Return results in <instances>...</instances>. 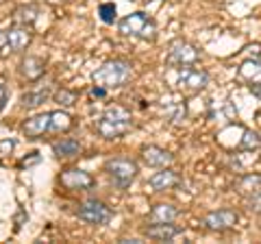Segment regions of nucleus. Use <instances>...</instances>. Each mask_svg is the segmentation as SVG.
I'll return each mask as SVG.
<instances>
[{
    "mask_svg": "<svg viewBox=\"0 0 261 244\" xmlns=\"http://www.w3.org/2000/svg\"><path fill=\"white\" fill-rule=\"evenodd\" d=\"M209 85V75L205 70H196V68H183L176 77V87L183 92H200Z\"/></svg>",
    "mask_w": 261,
    "mask_h": 244,
    "instance_id": "obj_7",
    "label": "nucleus"
},
{
    "mask_svg": "<svg viewBox=\"0 0 261 244\" xmlns=\"http://www.w3.org/2000/svg\"><path fill=\"white\" fill-rule=\"evenodd\" d=\"M250 92L261 99V83H252V85H250Z\"/></svg>",
    "mask_w": 261,
    "mask_h": 244,
    "instance_id": "obj_31",
    "label": "nucleus"
},
{
    "mask_svg": "<svg viewBox=\"0 0 261 244\" xmlns=\"http://www.w3.org/2000/svg\"><path fill=\"white\" fill-rule=\"evenodd\" d=\"M148 185L154 192H166V190H172L176 185H181V177H178V173H174V170L163 168L161 173L152 175L148 179Z\"/></svg>",
    "mask_w": 261,
    "mask_h": 244,
    "instance_id": "obj_13",
    "label": "nucleus"
},
{
    "mask_svg": "<svg viewBox=\"0 0 261 244\" xmlns=\"http://www.w3.org/2000/svg\"><path fill=\"white\" fill-rule=\"evenodd\" d=\"M53 153L57 157H63V159H68V157H76L79 153H81V144L76 140H72V137H63V140L59 142H55L53 144Z\"/></svg>",
    "mask_w": 261,
    "mask_h": 244,
    "instance_id": "obj_18",
    "label": "nucleus"
},
{
    "mask_svg": "<svg viewBox=\"0 0 261 244\" xmlns=\"http://www.w3.org/2000/svg\"><path fill=\"white\" fill-rule=\"evenodd\" d=\"M118 31H120V35H124V37L154 39L157 27H154V22L144 11H135V13H128L126 18H122L118 22Z\"/></svg>",
    "mask_w": 261,
    "mask_h": 244,
    "instance_id": "obj_3",
    "label": "nucleus"
},
{
    "mask_svg": "<svg viewBox=\"0 0 261 244\" xmlns=\"http://www.w3.org/2000/svg\"><path fill=\"white\" fill-rule=\"evenodd\" d=\"M259 146H261V137H259V133L250 131V129H246V131H244L242 142H240V149H242V151H252V149H259Z\"/></svg>",
    "mask_w": 261,
    "mask_h": 244,
    "instance_id": "obj_23",
    "label": "nucleus"
},
{
    "mask_svg": "<svg viewBox=\"0 0 261 244\" xmlns=\"http://www.w3.org/2000/svg\"><path fill=\"white\" fill-rule=\"evenodd\" d=\"M183 229L181 227H176L172 223H152L144 229V235L150 240H157V242H170L174 240L176 235H181Z\"/></svg>",
    "mask_w": 261,
    "mask_h": 244,
    "instance_id": "obj_10",
    "label": "nucleus"
},
{
    "mask_svg": "<svg viewBox=\"0 0 261 244\" xmlns=\"http://www.w3.org/2000/svg\"><path fill=\"white\" fill-rule=\"evenodd\" d=\"M13 149H15L13 140H3V142H0V153H11Z\"/></svg>",
    "mask_w": 261,
    "mask_h": 244,
    "instance_id": "obj_30",
    "label": "nucleus"
},
{
    "mask_svg": "<svg viewBox=\"0 0 261 244\" xmlns=\"http://www.w3.org/2000/svg\"><path fill=\"white\" fill-rule=\"evenodd\" d=\"M238 221H240L238 211H233V209H218V211H211V214H207L205 221H202V225H205L209 231H226V229H233V227L238 225Z\"/></svg>",
    "mask_w": 261,
    "mask_h": 244,
    "instance_id": "obj_9",
    "label": "nucleus"
},
{
    "mask_svg": "<svg viewBox=\"0 0 261 244\" xmlns=\"http://www.w3.org/2000/svg\"><path fill=\"white\" fill-rule=\"evenodd\" d=\"M9 53H13L11 44H9V35H7V31L0 29V59H5Z\"/></svg>",
    "mask_w": 261,
    "mask_h": 244,
    "instance_id": "obj_27",
    "label": "nucleus"
},
{
    "mask_svg": "<svg viewBox=\"0 0 261 244\" xmlns=\"http://www.w3.org/2000/svg\"><path fill=\"white\" fill-rule=\"evenodd\" d=\"M98 13H100V20L105 24H113L118 20V9L113 3H102L100 7H98Z\"/></svg>",
    "mask_w": 261,
    "mask_h": 244,
    "instance_id": "obj_24",
    "label": "nucleus"
},
{
    "mask_svg": "<svg viewBox=\"0 0 261 244\" xmlns=\"http://www.w3.org/2000/svg\"><path fill=\"white\" fill-rule=\"evenodd\" d=\"M130 63L126 59H111L94 72V83L105 89L122 87L130 79Z\"/></svg>",
    "mask_w": 261,
    "mask_h": 244,
    "instance_id": "obj_2",
    "label": "nucleus"
},
{
    "mask_svg": "<svg viewBox=\"0 0 261 244\" xmlns=\"http://www.w3.org/2000/svg\"><path fill=\"white\" fill-rule=\"evenodd\" d=\"M72 116L65 111H50V133H65L72 129Z\"/></svg>",
    "mask_w": 261,
    "mask_h": 244,
    "instance_id": "obj_20",
    "label": "nucleus"
},
{
    "mask_svg": "<svg viewBox=\"0 0 261 244\" xmlns=\"http://www.w3.org/2000/svg\"><path fill=\"white\" fill-rule=\"evenodd\" d=\"M7 35H9V44L13 53H24L33 42V31L27 24H15V27L7 31Z\"/></svg>",
    "mask_w": 261,
    "mask_h": 244,
    "instance_id": "obj_12",
    "label": "nucleus"
},
{
    "mask_svg": "<svg viewBox=\"0 0 261 244\" xmlns=\"http://www.w3.org/2000/svg\"><path fill=\"white\" fill-rule=\"evenodd\" d=\"M185 105L183 103H174L172 107H168V116L172 118V122H181V120H185Z\"/></svg>",
    "mask_w": 261,
    "mask_h": 244,
    "instance_id": "obj_26",
    "label": "nucleus"
},
{
    "mask_svg": "<svg viewBox=\"0 0 261 244\" xmlns=\"http://www.w3.org/2000/svg\"><path fill=\"white\" fill-rule=\"evenodd\" d=\"M142 157H144L146 164L152 166V168H168L174 161L172 153H168L166 149H159V146H144Z\"/></svg>",
    "mask_w": 261,
    "mask_h": 244,
    "instance_id": "obj_14",
    "label": "nucleus"
},
{
    "mask_svg": "<svg viewBox=\"0 0 261 244\" xmlns=\"http://www.w3.org/2000/svg\"><path fill=\"white\" fill-rule=\"evenodd\" d=\"M105 170H107V175L111 177L113 185H116V188H120V190L128 188V185L135 181L137 173H140V168H137L135 161L122 159V157H118V159H109L107 164H105Z\"/></svg>",
    "mask_w": 261,
    "mask_h": 244,
    "instance_id": "obj_4",
    "label": "nucleus"
},
{
    "mask_svg": "<svg viewBox=\"0 0 261 244\" xmlns=\"http://www.w3.org/2000/svg\"><path fill=\"white\" fill-rule=\"evenodd\" d=\"M76 216L81 218V221H85L89 225H107L111 221V216H113V211L105 205L102 201H96V199H89L85 201L83 205L79 207L76 211Z\"/></svg>",
    "mask_w": 261,
    "mask_h": 244,
    "instance_id": "obj_6",
    "label": "nucleus"
},
{
    "mask_svg": "<svg viewBox=\"0 0 261 244\" xmlns=\"http://www.w3.org/2000/svg\"><path fill=\"white\" fill-rule=\"evenodd\" d=\"M22 133L29 137V140H37L44 133H50V113H39V116H33L22 125Z\"/></svg>",
    "mask_w": 261,
    "mask_h": 244,
    "instance_id": "obj_11",
    "label": "nucleus"
},
{
    "mask_svg": "<svg viewBox=\"0 0 261 244\" xmlns=\"http://www.w3.org/2000/svg\"><path fill=\"white\" fill-rule=\"evenodd\" d=\"M55 101L61 105V107H72V105H76V94L70 92V89H59V92L55 94Z\"/></svg>",
    "mask_w": 261,
    "mask_h": 244,
    "instance_id": "obj_25",
    "label": "nucleus"
},
{
    "mask_svg": "<svg viewBox=\"0 0 261 244\" xmlns=\"http://www.w3.org/2000/svg\"><path fill=\"white\" fill-rule=\"evenodd\" d=\"M94 129L100 133L105 140H118V137L126 135L133 129V116L124 107H109L105 109L100 116L96 118Z\"/></svg>",
    "mask_w": 261,
    "mask_h": 244,
    "instance_id": "obj_1",
    "label": "nucleus"
},
{
    "mask_svg": "<svg viewBox=\"0 0 261 244\" xmlns=\"http://www.w3.org/2000/svg\"><path fill=\"white\" fill-rule=\"evenodd\" d=\"M20 72H22V77H24V79L37 81L39 77H44L46 63H44L42 57H27V59L20 63Z\"/></svg>",
    "mask_w": 261,
    "mask_h": 244,
    "instance_id": "obj_15",
    "label": "nucleus"
},
{
    "mask_svg": "<svg viewBox=\"0 0 261 244\" xmlns=\"http://www.w3.org/2000/svg\"><path fill=\"white\" fill-rule=\"evenodd\" d=\"M5 101H7V92H5V87L0 85V109L5 107Z\"/></svg>",
    "mask_w": 261,
    "mask_h": 244,
    "instance_id": "obj_32",
    "label": "nucleus"
},
{
    "mask_svg": "<svg viewBox=\"0 0 261 244\" xmlns=\"http://www.w3.org/2000/svg\"><path fill=\"white\" fill-rule=\"evenodd\" d=\"M178 216V209L174 205H168V203H159L154 205L148 214V223H174Z\"/></svg>",
    "mask_w": 261,
    "mask_h": 244,
    "instance_id": "obj_16",
    "label": "nucleus"
},
{
    "mask_svg": "<svg viewBox=\"0 0 261 244\" xmlns=\"http://www.w3.org/2000/svg\"><path fill=\"white\" fill-rule=\"evenodd\" d=\"M248 205L250 211H261V192L255 194V197H248Z\"/></svg>",
    "mask_w": 261,
    "mask_h": 244,
    "instance_id": "obj_29",
    "label": "nucleus"
},
{
    "mask_svg": "<svg viewBox=\"0 0 261 244\" xmlns=\"http://www.w3.org/2000/svg\"><path fill=\"white\" fill-rule=\"evenodd\" d=\"M238 77L246 83H261V61L259 59H248L244 61L240 70H238Z\"/></svg>",
    "mask_w": 261,
    "mask_h": 244,
    "instance_id": "obj_17",
    "label": "nucleus"
},
{
    "mask_svg": "<svg viewBox=\"0 0 261 244\" xmlns=\"http://www.w3.org/2000/svg\"><path fill=\"white\" fill-rule=\"evenodd\" d=\"M3 3H7V0H0V5H3Z\"/></svg>",
    "mask_w": 261,
    "mask_h": 244,
    "instance_id": "obj_33",
    "label": "nucleus"
},
{
    "mask_svg": "<svg viewBox=\"0 0 261 244\" xmlns=\"http://www.w3.org/2000/svg\"><path fill=\"white\" fill-rule=\"evenodd\" d=\"M235 188L244 197H255V194L261 192V175H244Z\"/></svg>",
    "mask_w": 261,
    "mask_h": 244,
    "instance_id": "obj_19",
    "label": "nucleus"
},
{
    "mask_svg": "<svg viewBox=\"0 0 261 244\" xmlns=\"http://www.w3.org/2000/svg\"><path fill=\"white\" fill-rule=\"evenodd\" d=\"M48 96H50V92H48V89H39V92H27V94L22 96V107H27V109L39 107L42 103L48 101Z\"/></svg>",
    "mask_w": 261,
    "mask_h": 244,
    "instance_id": "obj_22",
    "label": "nucleus"
},
{
    "mask_svg": "<svg viewBox=\"0 0 261 244\" xmlns=\"http://www.w3.org/2000/svg\"><path fill=\"white\" fill-rule=\"evenodd\" d=\"M37 15H39V9L35 5H22V7H18V9L13 11V22L31 27V24H35Z\"/></svg>",
    "mask_w": 261,
    "mask_h": 244,
    "instance_id": "obj_21",
    "label": "nucleus"
},
{
    "mask_svg": "<svg viewBox=\"0 0 261 244\" xmlns=\"http://www.w3.org/2000/svg\"><path fill=\"white\" fill-rule=\"evenodd\" d=\"M39 161H42V155H39V153H31L29 157H24V159H20V161H18V168L35 166V164H39Z\"/></svg>",
    "mask_w": 261,
    "mask_h": 244,
    "instance_id": "obj_28",
    "label": "nucleus"
},
{
    "mask_svg": "<svg viewBox=\"0 0 261 244\" xmlns=\"http://www.w3.org/2000/svg\"><path fill=\"white\" fill-rule=\"evenodd\" d=\"M200 59V53L194 44L185 42V39H176L170 44L168 55H166V63L168 66H192Z\"/></svg>",
    "mask_w": 261,
    "mask_h": 244,
    "instance_id": "obj_5",
    "label": "nucleus"
},
{
    "mask_svg": "<svg viewBox=\"0 0 261 244\" xmlns=\"http://www.w3.org/2000/svg\"><path fill=\"white\" fill-rule=\"evenodd\" d=\"M59 183L63 185V188H68V190H92L96 181H94V177L85 173V170H81V168H68V170H63L61 177H59Z\"/></svg>",
    "mask_w": 261,
    "mask_h": 244,
    "instance_id": "obj_8",
    "label": "nucleus"
}]
</instances>
